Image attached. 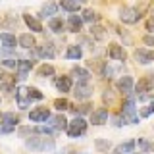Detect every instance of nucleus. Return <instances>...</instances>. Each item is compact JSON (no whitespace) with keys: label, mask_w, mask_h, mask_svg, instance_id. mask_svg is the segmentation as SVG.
<instances>
[{"label":"nucleus","mask_w":154,"mask_h":154,"mask_svg":"<svg viewBox=\"0 0 154 154\" xmlns=\"http://www.w3.org/2000/svg\"><path fill=\"white\" fill-rule=\"evenodd\" d=\"M25 146L35 152H46L54 148V139L52 137H29L25 141Z\"/></svg>","instance_id":"obj_1"},{"label":"nucleus","mask_w":154,"mask_h":154,"mask_svg":"<svg viewBox=\"0 0 154 154\" xmlns=\"http://www.w3.org/2000/svg\"><path fill=\"white\" fill-rule=\"evenodd\" d=\"M122 119H123V123H137L139 122V114H137V110H135V100H133L131 94H129V98L123 102Z\"/></svg>","instance_id":"obj_2"},{"label":"nucleus","mask_w":154,"mask_h":154,"mask_svg":"<svg viewBox=\"0 0 154 154\" xmlns=\"http://www.w3.org/2000/svg\"><path fill=\"white\" fill-rule=\"evenodd\" d=\"M85 131H87V123H85V119L81 118V116H75V119L67 125V135L73 137V139L85 135Z\"/></svg>","instance_id":"obj_3"},{"label":"nucleus","mask_w":154,"mask_h":154,"mask_svg":"<svg viewBox=\"0 0 154 154\" xmlns=\"http://www.w3.org/2000/svg\"><path fill=\"white\" fill-rule=\"evenodd\" d=\"M73 94L77 100H87L93 96V85L89 83V81H79V83L75 85L73 89Z\"/></svg>","instance_id":"obj_4"},{"label":"nucleus","mask_w":154,"mask_h":154,"mask_svg":"<svg viewBox=\"0 0 154 154\" xmlns=\"http://www.w3.org/2000/svg\"><path fill=\"white\" fill-rule=\"evenodd\" d=\"M119 19H122L123 23L133 25V23H137L139 19H141V12L135 10V8H122L119 10Z\"/></svg>","instance_id":"obj_5"},{"label":"nucleus","mask_w":154,"mask_h":154,"mask_svg":"<svg viewBox=\"0 0 154 154\" xmlns=\"http://www.w3.org/2000/svg\"><path fill=\"white\" fill-rule=\"evenodd\" d=\"M48 118H50V110L45 108V106H38V108L29 112V119H31V122H37V123L38 122H46Z\"/></svg>","instance_id":"obj_6"},{"label":"nucleus","mask_w":154,"mask_h":154,"mask_svg":"<svg viewBox=\"0 0 154 154\" xmlns=\"http://www.w3.org/2000/svg\"><path fill=\"white\" fill-rule=\"evenodd\" d=\"M106 122H108V110L106 108H96L91 114V123L93 125H104Z\"/></svg>","instance_id":"obj_7"},{"label":"nucleus","mask_w":154,"mask_h":154,"mask_svg":"<svg viewBox=\"0 0 154 154\" xmlns=\"http://www.w3.org/2000/svg\"><path fill=\"white\" fill-rule=\"evenodd\" d=\"M135 60L139 64H150L154 62V52L146 50V48H139V50H135Z\"/></svg>","instance_id":"obj_8"},{"label":"nucleus","mask_w":154,"mask_h":154,"mask_svg":"<svg viewBox=\"0 0 154 154\" xmlns=\"http://www.w3.org/2000/svg\"><path fill=\"white\" fill-rule=\"evenodd\" d=\"M38 56L41 58H48V60H50V58H54L56 56V48H54V45H52V42H42L41 46H38Z\"/></svg>","instance_id":"obj_9"},{"label":"nucleus","mask_w":154,"mask_h":154,"mask_svg":"<svg viewBox=\"0 0 154 154\" xmlns=\"http://www.w3.org/2000/svg\"><path fill=\"white\" fill-rule=\"evenodd\" d=\"M33 64H35L33 60H21V62H17V67H16V69H17V79H25L27 73L31 71Z\"/></svg>","instance_id":"obj_10"},{"label":"nucleus","mask_w":154,"mask_h":154,"mask_svg":"<svg viewBox=\"0 0 154 154\" xmlns=\"http://www.w3.org/2000/svg\"><path fill=\"white\" fill-rule=\"evenodd\" d=\"M118 89L122 91L123 94H131V91H133V79L129 75H123V77H119V81H118Z\"/></svg>","instance_id":"obj_11"},{"label":"nucleus","mask_w":154,"mask_h":154,"mask_svg":"<svg viewBox=\"0 0 154 154\" xmlns=\"http://www.w3.org/2000/svg\"><path fill=\"white\" fill-rule=\"evenodd\" d=\"M54 85H56V89L60 91V93H69V89H71V77H67V75L56 77Z\"/></svg>","instance_id":"obj_12"},{"label":"nucleus","mask_w":154,"mask_h":154,"mask_svg":"<svg viewBox=\"0 0 154 154\" xmlns=\"http://www.w3.org/2000/svg\"><path fill=\"white\" fill-rule=\"evenodd\" d=\"M150 89H152V79H150V77H143V79H139L137 87H135V91H137L139 96H141V94H146Z\"/></svg>","instance_id":"obj_13"},{"label":"nucleus","mask_w":154,"mask_h":154,"mask_svg":"<svg viewBox=\"0 0 154 154\" xmlns=\"http://www.w3.org/2000/svg\"><path fill=\"white\" fill-rule=\"evenodd\" d=\"M108 54L112 60H118V62H123L125 60V50H123V46H119V45H110V50H108Z\"/></svg>","instance_id":"obj_14"},{"label":"nucleus","mask_w":154,"mask_h":154,"mask_svg":"<svg viewBox=\"0 0 154 154\" xmlns=\"http://www.w3.org/2000/svg\"><path fill=\"white\" fill-rule=\"evenodd\" d=\"M48 119H50V125L56 129V131H64V129L67 131V125H69V123H67V119L62 114L60 116H54V118H48Z\"/></svg>","instance_id":"obj_15"},{"label":"nucleus","mask_w":154,"mask_h":154,"mask_svg":"<svg viewBox=\"0 0 154 154\" xmlns=\"http://www.w3.org/2000/svg\"><path fill=\"white\" fill-rule=\"evenodd\" d=\"M135 146H137V141H125L114 148V154H131Z\"/></svg>","instance_id":"obj_16"},{"label":"nucleus","mask_w":154,"mask_h":154,"mask_svg":"<svg viewBox=\"0 0 154 154\" xmlns=\"http://www.w3.org/2000/svg\"><path fill=\"white\" fill-rule=\"evenodd\" d=\"M17 45L21 46V48H27V50H29V48L35 46V37L29 35V33H25V35H21V37L17 38Z\"/></svg>","instance_id":"obj_17"},{"label":"nucleus","mask_w":154,"mask_h":154,"mask_svg":"<svg viewBox=\"0 0 154 154\" xmlns=\"http://www.w3.org/2000/svg\"><path fill=\"white\" fill-rule=\"evenodd\" d=\"M81 25H83V17H79V16H69L67 27H69V31H71V33L81 31Z\"/></svg>","instance_id":"obj_18"},{"label":"nucleus","mask_w":154,"mask_h":154,"mask_svg":"<svg viewBox=\"0 0 154 154\" xmlns=\"http://www.w3.org/2000/svg\"><path fill=\"white\" fill-rule=\"evenodd\" d=\"M48 27H50V31H54V33H62L66 29V23L62 21V17H50Z\"/></svg>","instance_id":"obj_19"},{"label":"nucleus","mask_w":154,"mask_h":154,"mask_svg":"<svg viewBox=\"0 0 154 154\" xmlns=\"http://www.w3.org/2000/svg\"><path fill=\"white\" fill-rule=\"evenodd\" d=\"M56 10H58V4H56V2H46L45 6L41 8V17H50V16H54Z\"/></svg>","instance_id":"obj_20"},{"label":"nucleus","mask_w":154,"mask_h":154,"mask_svg":"<svg viewBox=\"0 0 154 154\" xmlns=\"http://www.w3.org/2000/svg\"><path fill=\"white\" fill-rule=\"evenodd\" d=\"M23 19H25L27 27L31 29V31H35V33H41V31H42V25H41V21H38L37 17H33V16H25Z\"/></svg>","instance_id":"obj_21"},{"label":"nucleus","mask_w":154,"mask_h":154,"mask_svg":"<svg viewBox=\"0 0 154 154\" xmlns=\"http://www.w3.org/2000/svg\"><path fill=\"white\" fill-rule=\"evenodd\" d=\"M0 123H4V125H12V127H16V125L19 123V118H17L16 114L8 112V114H2V119H0Z\"/></svg>","instance_id":"obj_22"},{"label":"nucleus","mask_w":154,"mask_h":154,"mask_svg":"<svg viewBox=\"0 0 154 154\" xmlns=\"http://www.w3.org/2000/svg\"><path fill=\"white\" fill-rule=\"evenodd\" d=\"M0 41H2V45L6 46V48H16V37L14 35H10V33H2L0 35Z\"/></svg>","instance_id":"obj_23"},{"label":"nucleus","mask_w":154,"mask_h":154,"mask_svg":"<svg viewBox=\"0 0 154 154\" xmlns=\"http://www.w3.org/2000/svg\"><path fill=\"white\" fill-rule=\"evenodd\" d=\"M71 75L75 77V79H79V81H89V71L87 69H83V67H73L71 69Z\"/></svg>","instance_id":"obj_24"},{"label":"nucleus","mask_w":154,"mask_h":154,"mask_svg":"<svg viewBox=\"0 0 154 154\" xmlns=\"http://www.w3.org/2000/svg\"><path fill=\"white\" fill-rule=\"evenodd\" d=\"M81 46H77V45H73V46H69L67 48V52H66V58H69V60H79L81 58Z\"/></svg>","instance_id":"obj_25"},{"label":"nucleus","mask_w":154,"mask_h":154,"mask_svg":"<svg viewBox=\"0 0 154 154\" xmlns=\"http://www.w3.org/2000/svg\"><path fill=\"white\" fill-rule=\"evenodd\" d=\"M62 8L64 10H67V12H77V10L81 8V4L77 2V0H62Z\"/></svg>","instance_id":"obj_26"},{"label":"nucleus","mask_w":154,"mask_h":154,"mask_svg":"<svg viewBox=\"0 0 154 154\" xmlns=\"http://www.w3.org/2000/svg\"><path fill=\"white\" fill-rule=\"evenodd\" d=\"M81 17H83V21H87V23H94V21H98V14H96L94 10H85Z\"/></svg>","instance_id":"obj_27"},{"label":"nucleus","mask_w":154,"mask_h":154,"mask_svg":"<svg viewBox=\"0 0 154 154\" xmlns=\"http://www.w3.org/2000/svg\"><path fill=\"white\" fill-rule=\"evenodd\" d=\"M37 73H38V77H48V75H52V73H54V67H52L50 64H45V66H41V67H38V71H37Z\"/></svg>","instance_id":"obj_28"},{"label":"nucleus","mask_w":154,"mask_h":154,"mask_svg":"<svg viewBox=\"0 0 154 154\" xmlns=\"http://www.w3.org/2000/svg\"><path fill=\"white\" fill-rule=\"evenodd\" d=\"M137 146L141 148V150H144V152L154 150V144H152V143H148L146 139H139V141H137Z\"/></svg>","instance_id":"obj_29"},{"label":"nucleus","mask_w":154,"mask_h":154,"mask_svg":"<svg viewBox=\"0 0 154 154\" xmlns=\"http://www.w3.org/2000/svg\"><path fill=\"white\" fill-rule=\"evenodd\" d=\"M54 108H58L62 112V110H69V102H67L66 98H56L54 100Z\"/></svg>","instance_id":"obj_30"},{"label":"nucleus","mask_w":154,"mask_h":154,"mask_svg":"<svg viewBox=\"0 0 154 154\" xmlns=\"http://www.w3.org/2000/svg\"><path fill=\"white\" fill-rule=\"evenodd\" d=\"M33 131H35V133H42V135H48V137H50V135L54 133V129H52L50 125H46V127H45V125H38V127H35Z\"/></svg>","instance_id":"obj_31"},{"label":"nucleus","mask_w":154,"mask_h":154,"mask_svg":"<svg viewBox=\"0 0 154 154\" xmlns=\"http://www.w3.org/2000/svg\"><path fill=\"white\" fill-rule=\"evenodd\" d=\"M152 114H154V104L144 106V108H141V112H139L141 118H148V116H152Z\"/></svg>","instance_id":"obj_32"},{"label":"nucleus","mask_w":154,"mask_h":154,"mask_svg":"<svg viewBox=\"0 0 154 154\" xmlns=\"http://www.w3.org/2000/svg\"><path fill=\"white\" fill-rule=\"evenodd\" d=\"M29 98H33V100H42V98H45V94H42L38 89H33V87H31V89H29Z\"/></svg>","instance_id":"obj_33"},{"label":"nucleus","mask_w":154,"mask_h":154,"mask_svg":"<svg viewBox=\"0 0 154 154\" xmlns=\"http://www.w3.org/2000/svg\"><path fill=\"white\" fill-rule=\"evenodd\" d=\"M96 148H98V150H108L110 148V141H102V139H96Z\"/></svg>","instance_id":"obj_34"},{"label":"nucleus","mask_w":154,"mask_h":154,"mask_svg":"<svg viewBox=\"0 0 154 154\" xmlns=\"http://www.w3.org/2000/svg\"><path fill=\"white\" fill-rule=\"evenodd\" d=\"M2 66H6V67H17V60H14V58H6V60L2 62Z\"/></svg>","instance_id":"obj_35"},{"label":"nucleus","mask_w":154,"mask_h":154,"mask_svg":"<svg viewBox=\"0 0 154 154\" xmlns=\"http://www.w3.org/2000/svg\"><path fill=\"white\" fill-rule=\"evenodd\" d=\"M91 31H93V35L96 38H104V29L102 27H94V29H91Z\"/></svg>","instance_id":"obj_36"},{"label":"nucleus","mask_w":154,"mask_h":154,"mask_svg":"<svg viewBox=\"0 0 154 154\" xmlns=\"http://www.w3.org/2000/svg\"><path fill=\"white\" fill-rule=\"evenodd\" d=\"M143 42L146 46H154V35H144L143 37Z\"/></svg>","instance_id":"obj_37"},{"label":"nucleus","mask_w":154,"mask_h":154,"mask_svg":"<svg viewBox=\"0 0 154 154\" xmlns=\"http://www.w3.org/2000/svg\"><path fill=\"white\" fill-rule=\"evenodd\" d=\"M112 100H114V96L110 94V91H106L104 93V102H112Z\"/></svg>","instance_id":"obj_38"},{"label":"nucleus","mask_w":154,"mask_h":154,"mask_svg":"<svg viewBox=\"0 0 154 154\" xmlns=\"http://www.w3.org/2000/svg\"><path fill=\"white\" fill-rule=\"evenodd\" d=\"M12 52V48H0V58H4L6 54H10Z\"/></svg>","instance_id":"obj_39"},{"label":"nucleus","mask_w":154,"mask_h":154,"mask_svg":"<svg viewBox=\"0 0 154 154\" xmlns=\"http://www.w3.org/2000/svg\"><path fill=\"white\" fill-rule=\"evenodd\" d=\"M77 2H79V4H85V2H87V0H77Z\"/></svg>","instance_id":"obj_40"},{"label":"nucleus","mask_w":154,"mask_h":154,"mask_svg":"<svg viewBox=\"0 0 154 154\" xmlns=\"http://www.w3.org/2000/svg\"><path fill=\"white\" fill-rule=\"evenodd\" d=\"M83 154H85V152H83Z\"/></svg>","instance_id":"obj_41"}]
</instances>
